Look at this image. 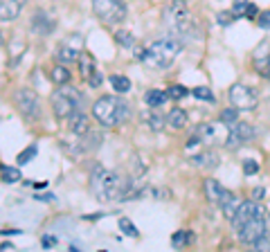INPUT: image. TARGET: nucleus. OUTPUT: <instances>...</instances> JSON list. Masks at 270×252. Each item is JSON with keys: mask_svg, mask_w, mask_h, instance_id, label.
I'll return each instance as SVG.
<instances>
[{"mask_svg": "<svg viewBox=\"0 0 270 252\" xmlns=\"http://www.w3.org/2000/svg\"><path fill=\"white\" fill-rule=\"evenodd\" d=\"M90 194L101 203H113V200H122L126 189L131 185V178L122 176L117 171L106 169V167H93L90 171Z\"/></svg>", "mask_w": 270, "mask_h": 252, "instance_id": "1", "label": "nucleus"}, {"mask_svg": "<svg viewBox=\"0 0 270 252\" xmlns=\"http://www.w3.org/2000/svg\"><path fill=\"white\" fill-rule=\"evenodd\" d=\"M93 119L104 129H115L129 119V101L122 99L119 95H101L90 106Z\"/></svg>", "mask_w": 270, "mask_h": 252, "instance_id": "2", "label": "nucleus"}, {"mask_svg": "<svg viewBox=\"0 0 270 252\" xmlns=\"http://www.w3.org/2000/svg\"><path fill=\"white\" fill-rule=\"evenodd\" d=\"M162 20L165 25L169 27L174 34L178 36H185V39H198L200 36V27L198 23L194 20L192 12H189V5L185 0H171L169 5L162 9Z\"/></svg>", "mask_w": 270, "mask_h": 252, "instance_id": "3", "label": "nucleus"}, {"mask_svg": "<svg viewBox=\"0 0 270 252\" xmlns=\"http://www.w3.org/2000/svg\"><path fill=\"white\" fill-rule=\"evenodd\" d=\"M182 52V43L176 36H165L160 41H153L151 45L144 47V57L142 63L151 68V70H167L176 63V59Z\"/></svg>", "mask_w": 270, "mask_h": 252, "instance_id": "4", "label": "nucleus"}, {"mask_svg": "<svg viewBox=\"0 0 270 252\" xmlns=\"http://www.w3.org/2000/svg\"><path fill=\"white\" fill-rule=\"evenodd\" d=\"M50 106H52L54 117L59 122H65L72 113L83 111V95L77 88H72L70 83H65L50 95Z\"/></svg>", "mask_w": 270, "mask_h": 252, "instance_id": "5", "label": "nucleus"}, {"mask_svg": "<svg viewBox=\"0 0 270 252\" xmlns=\"http://www.w3.org/2000/svg\"><path fill=\"white\" fill-rule=\"evenodd\" d=\"M14 104H16L18 113H20L27 122H39V119H41L43 101H41V97L36 95L34 88H27V86L16 88V93H14Z\"/></svg>", "mask_w": 270, "mask_h": 252, "instance_id": "6", "label": "nucleus"}, {"mask_svg": "<svg viewBox=\"0 0 270 252\" xmlns=\"http://www.w3.org/2000/svg\"><path fill=\"white\" fill-rule=\"evenodd\" d=\"M93 12L101 23L111 25V27L122 25L129 16V9H126L124 0H93Z\"/></svg>", "mask_w": 270, "mask_h": 252, "instance_id": "7", "label": "nucleus"}, {"mask_svg": "<svg viewBox=\"0 0 270 252\" xmlns=\"http://www.w3.org/2000/svg\"><path fill=\"white\" fill-rule=\"evenodd\" d=\"M228 95L232 106L239 108V111H254L259 104V93L252 86H246V83H234Z\"/></svg>", "mask_w": 270, "mask_h": 252, "instance_id": "8", "label": "nucleus"}, {"mask_svg": "<svg viewBox=\"0 0 270 252\" xmlns=\"http://www.w3.org/2000/svg\"><path fill=\"white\" fill-rule=\"evenodd\" d=\"M268 234V228H266V216H254L248 223H243L239 230H236V239L246 246H254L259 239H264Z\"/></svg>", "mask_w": 270, "mask_h": 252, "instance_id": "9", "label": "nucleus"}, {"mask_svg": "<svg viewBox=\"0 0 270 252\" xmlns=\"http://www.w3.org/2000/svg\"><path fill=\"white\" fill-rule=\"evenodd\" d=\"M196 137L200 140V144H225V137H228V124H223L221 119L218 122H212V124H200L196 129Z\"/></svg>", "mask_w": 270, "mask_h": 252, "instance_id": "10", "label": "nucleus"}, {"mask_svg": "<svg viewBox=\"0 0 270 252\" xmlns=\"http://www.w3.org/2000/svg\"><path fill=\"white\" fill-rule=\"evenodd\" d=\"M257 135V131L252 129V124L248 122H232L228 124V137H225V147L228 149H239L241 144H246V142H250Z\"/></svg>", "mask_w": 270, "mask_h": 252, "instance_id": "11", "label": "nucleus"}, {"mask_svg": "<svg viewBox=\"0 0 270 252\" xmlns=\"http://www.w3.org/2000/svg\"><path fill=\"white\" fill-rule=\"evenodd\" d=\"M83 52V36L77 34L72 41H65L61 43L59 47H57V52H54V59H57V63H72V61L79 59V54Z\"/></svg>", "mask_w": 270, "mask_h": 252, "instance_id": "12", "label": "nucleus"}, {"mask_svg": "<svg viewBox=\"0 0 270 252\" xmlns=\"http://www.w3.org/2000/svg\"><path fill=\"white\" fill-rule=\"evenodd\" d=\"M254 216H266L264 214V207L259 205V200H241V205H239V210H236V214L232 216V228L234 230H239L243 223H248L250 218H254Z\"/></svg>", "mask_w": 270, "mask_h": 252, "instance_id": "13", "label": "nucleus"}, {"mask_svg": "<svg viewBox=\"0 0 270 252\" xmlns=\"http://www.w3.org/2000/svg\"><path fill=\"white\" fill-rule=\"evenodd\" d=\"M30 27L36 36H50L57 30V18L50 12H45V9H36L30 20Z\"/></svg>", "mask_w": 270, "mask_h": 252, "instance_id": "14", "label": "nucleus"}, {"mask_svg": "<svg viewBox=\"0 0 270 252\" xmlns=\"http://www.w3.org/2000/svg\"><path fill=\"white\" fill-rule=\"evenodd\" d=\"M203 192H205V198L210 200L212 205H218V203L223 200V196L230 194L228 189L218 180H214V178H205V180H203Z\"/></svg>", "mask_w": 270, "mask_h": 252, "instance_id": "15", "label": "nucleus"}, {"mask_svg": "<svg viewBox=\"0 0 270 252\" xmlns=\"http://www.w3.org/2000/svg\"><path fill=\"white\" fill-rule=\"evenodd\" d=\"M65 124H68V131H70L72 135H83L93 129V126H90V117L83 111L72 113L70 117L65 119Z\"/></svg>", "mask_w": 270, "mask_h": 252, "instance_id": "16", "label": "nucleus"}, {"mask_svg": "<svg viewBox=\"0 0 270 252\" xmlns=\"http://www.w3.org/2000/svg\"><path fill=\"white\" fill-rule=\"evenodd\" d=\"M23 12V0H0V23H14Z\"/></svg>", "mask_w": 270, "mask_h": 252, "instance_id": "17", "label": "nucleus"}, {"mask_svg": "<svg viewBox=\"0 0 270 252\" xmlns=\"http://www.w3.org/2000/svg\"><path fill=\"white\" fill-rule=\"evenodd\" d=\"M189 162L194 164L196 169H214V167H218V155L216 151H212V149H203V151L194 153L192 158H189Z\"/></svg>", "mask_w": 270, "mask_h": 252, "instance_id": "18", "label": "nucleus"}, {"mask_svg": "<svg viewBox=\"0 0 270 252\" xmlns=\"http://www.w3.org/2000/svg\"><path fill=\"white\" fill-rule=\"evenodd\" d=\"M165 122H167V126H169L171 131L185 129V126H187V122H189L187 111H185V108H171L169 115L165 117Z\"/></svg>", "mask_w": 270, "mask_h": 252, "instance_id": "19", "label": "nucleus"}, {"mask_svg": "<svg viewBox=\"0 0 270 252\" xmlns=\"http://www.w3.org/2000/svg\"><path fill=\"white\" fill-rule=\"evenodd\" d=\"M77 63H79V75H81L83 81H88V77L93 75L95 70H97V63H95V57L90 52H81L79 54V59H77Z\"/></svg>", "mask_w": 270, "mask_h": 252, "instance_id": "20", "label": "nucleus"}, {"mask_svg": "<svg viewBox=\"0 0 270 252\" xmlns=\"http://www.w3.org/2000/svg\"><path fill=\"white\" fill-rule=\"evenodd\" d=\"M142 117H144V124L149 126V131H153V133H160V131L165 129V124H167L165 117H162V115H160L155 108H149V111L144 113Z\"/></svg>", "mask_w": 270, "mask_h": 252, "instance_id": "21", "label": "nucleus"}, {"mask_svg": "<svg viewBox=\"0 0 270 252\" xmlns=\"http://www.w3.org/2000/svg\"><path fill=\"white\" fill-rule=\"evenodd\" d=\"M50 79H52L54 86H65V83H70L72 72L68 70V65L57 63V65L52 68V70H50Z\"/></svg>", "mask_w": 270, "mask_h": 252, "instance_id": "22", "label": "nucleus"}, {"mask_svg": "<svg viewBox=\"0 0 270 252\" xmlns=\"http://www.w3.org/2000/svg\"><path fill=\"white\" fill-rule=\"evenodd\" d=\"M239 205H241V200L236 198L234 194H228V196H223V200L218 203V207H221V212L225 214V218H228V221H232V216L236 214Z\"/></svg>", "mask_w": 270, "mask_h": 252, "instance_id": "23", "label": "nucleus"}, {"mask_svg": "<svg viewBox=\"0 0 270 252\" xmlns=\"http://www.w3.org/2000/svg\"><path fill=\"white\" fill-rule=\"evenodd\" d=\"M167 99H169V95H167L165 90L153 88V90H147V93H144V101H147L149 108H158V106H165Z\"/></svg>", "mask_w": 270, "mask_h": 252, "instance_id": "24", "label": "nucleus"}, {"mask_svg": "<svg viewBox=\"0 0 270 252\" xmlns=\"http://www.w3.org/2000/svg\"><path fill=\"white\" fill-rule=\"evenodd\" d=\"M194 241H196V236L192 230H178V232H174V236H171V246L174 248H189Z\"/></svg>", "mask_w": 270, "mask_h": 252, "instance_id": "25", "label": "nucleus"}, {"mask_svg": "<svg viewBox=\"0 0 270 252\" xmlns=\"http://www.w3.org/2000/svg\"><path fill=\"white\" fill-rule=\"evenodd\" d=\"M108 81H111V86H113V90L117 95H126L133 86H131V79L129 77H124V75H111L108 77Z\"/></svg>", "mask_w": 270, "mask_h": 252, "instance_id": "26", "label": "nucleus"}, {"mask_svg": "<svg viewBox=\"0 0 270 252\" xmlns=\"http://www.w3.org/2000/svg\"><path fill=\"white\" fill-rule=\"evenodd\" d=\"M20 169H18V167H0V180L2 182H9V185H12V182H18L20 180Z\"/></svg>", "mask_w": 270, "mask_h": 252, "instance_id": "27", "label": "nucleus"}, {"mask_svg": "<svg viewBox=\"0 0 270 252\" xmlns=\"http://www.w3.org/2000/svg\"><path fill=\"white\" fill-rule=\"evenodd\" d=\"M119 230H122L126 236H133V239H137V236H140V230H137V225H135L131 218H126V216L119 218Z\"/></svg>", "mask_w": 270, "mask_h": 252, "instance_id": "28", "label": "nucleus"}, {"mask_svg": "<svg viewBox=\"0 0 270 252\" xmlns=\"http://www.w3.org/2000/svg\"><path fill=\"white\" fill-rule=\"evenodd\" d=\"M192 95H194L196 99L210 101V104H214V101H216V97H214L212 88H207V86H196V88H192Z\"/></svg>", "mask_w": 270, "mask_h": 252, "instance_id": "29", "label": "nucleus"}, {"mask_svg": "<svg viewBox=\"0 0 270 252\" xmlns=\"http://www.w3.org/2000/svg\"><path fill=\"white\" fill-rule=\"evenodd\" d=\"M115 41H117L122 47H131V50H133L135 34H131V32H126V30H117L115 32Z\"/></svg>", "mask_w": 270, "mask_h": 252, "instance_id": "30", "label": "nucleus"}, {"mask_svg": "<svg viewBox=\"0 0 270 252\" xmlns=\"http://www.w3.org/2000/svg\"><path fill=\"white\" fill-rule=\"evenodd\" d=\"M36 153H39V147H36V144H30V147L25 149V151H20L18 153V164H20V167H23V164H27V162H32V160L36 158Z\"/></svg>", "mask_w": 270, "mask_h": 252, "instance_id": "31", "label": "nucleus"}, {"mask_svg": "<svg viewBox=\"0 0 270 252\" xmlns=\"http://www.w3.org/2000/svg\"><path fill=\"white\" fill-rule=\"evenodd\" d=\"M254 70H257L259 77L270 79V54H268V57H264V59H257V61H254Z\"/></svg>", "mask_w": 270, "mask_h": 252, "instance_id": "32", "label": "nucleus"}, {"mask_svg": "<svg viewBox=\"0 0 270 252\" xmlns=\"http://www.w3.org/2000/svg\"><path fill=\"white\" fill-rule=\"evenodd\" d=\"M167 95H169V99H182V97H187L189 95V88H185L182 83H174V86H169V90H167Z\"/></svg>", "mask_w": 270, "mask_h": 252, "instance_id": "33", "label": "nucleus"}, {"mask_svg": "<svg viewBox=\"0 0 270 252\" xmlns=\"http://www.w3.org/2000/svg\"><path fill=\"white\" fill-rule=\"evenodd\" d=\"M218 119H221L223 124L236 122V119H239V108H234V106H232V108H223V111H221V115H218Z\"/></svg>", "mask_w": 270, "mask_h": 252, "instance_id": "34", "label": "nucleus"}, {"mask_svg": "<svg viewBox=\"0 0 270 252\" xmlns=\"http://www.w3.org/2000/svg\"><path fill=\"white\" fill-rule=\"evenodd\" d=\"M236 18H239V16H236L232 9H230V12H218V14H216V23L221 25V27H228V25L234 23Z\"/></svg>", "mask_w": 270, "mask_h": 252, "instance_id": "35", "label": "nucleus"}, {"mask_svg": "<svg viewBox=\"0 0 270 252\" xmlns=\"http://www.w3.org/2000/svg\"><path fill=\"white\" fill-rule=\"evenodd\" d=\"M243 174L246 176H254V174H259V162L252 158H246L243 160Z\"/></svg>", "mask_w": 270, "mask_h": 252, "instance_id": "36", "label": "nucleus"}, {"mask_svg": "<svg viewBox=\"0 0 270 252\" xmlns=\"http://www.w3.org/2000/svg\"><path fill=\"white\" fill-rule=\"evenodd\" d=\"M86 83H88L90 88H101V83H104V75H101L99 68H97V70L88 77V81H86Z\"/></svg>", "mask_w": 270, "mask_h": 252, "instance_id": "37", "label": "nucleus"}, {"mask_svg": "<svg viewBox=\"0 0 270 252\" xmlns=\"http://www.w3.org/2000/svg\"><path fill=\"white\" fill-rule=\"evenodd\" d=\"M257 25L261 27V30H270V9H266V12H259Z\"/></svg>", "mask_w": 270, "mask_h": 252, "instance_id": "38", "label": "nucleus"}, {"mask_svg": "<svg viewBox=\"0 0 270 252\" xmlns=\"http://www.w3.org/2000/svg\"><path fill=\"white\" fill-rule=\"evenodd\" d=\"M243 16H246L248 20H257V16H259V7H257V5H252V2H248L246 9H243Z\"/></svg>", "mask_w": 270, "mask_h": 252, "instance_id": "39", "label": "nucleus"}, {"mask_svg": "<svg viewBox=\"0 0 270 252\" xmlns=\"http://www.w3.org/2000/svg\"><path fill=\"white\" fill-rule=\"evenodd\" d=\"M246 5H248V0H234V2H232V12H234L236 16H243Z\"/></svg>", "mask_w": 270, "mask_h": 252, "instance_id": "40", "label": "nucleus"}, {"mask_svg": "<svg viewBox=\"0 0 270 252\" xmlns=\"http://www.w3.org/2000/svg\"><path fill=\"white\" fill-rule=\"evenodd\" d=\"M151 194L155 196V198H160V200H165V198H169V196H171L169 189H151Z\"/></svg>", "mask_w": 270, "mask_h": 252, "instance_id": "41", "label": "nucleus"}, {"mask_svg": "<svg viewBox=\"0 0 270 252\" xmlns=\"http://www.w3.org/2000/svg\"><path fill=\"white\" fill-rule=\"evenodd\" d=\"M266 196V189L264 187H254L252 189V200H264Z\"/></svg>", "mask_w": 270, "mask_h": 252, "instance_id": "42", "label": "nucleus"}, {"mask_svg": "<svg viewBox=\"0 0 270 252\" xmlns=\"http://www.w3.org/2000/svg\"><path fill=\"white\" fill-rule=\"evenodd\" d=\"M41 243H43V248H54L57 246V239H54V236H43Z\"/></svg>", "mask_w": 270, "mask_h": 252, "instance_id": "43", "label": "nucleus"}, {"mask_svg": "<svg viewBox=\"0 0 270 252\" xmlns=\"http://www.w3.org/2000/svg\"><path fill=\"white\" fill-rule=\"evenodd\" d=\"M34 198L36 200H45V203H52V200H54V194H36Z\"/></svg>", "mask_w": 270, "mask_h": 252, "instance_id": "44", "label": "nucleus"}, {"mask_svg": "<svg viewBox=\"0 0 270 252\" xmlns=\"http://www.w3.org/2000/svg\"><path fill=\"white\" fill-rule=\"evenodd\" d=\"M0 234H5V236H9V234H20V230H2Z\"/></svg>", "mask_w": 270, "mask_h": 252, "instance_id": "45", "label": "nucleus"}, {"mask_svg": "<svg viewBox=\"0 0 270 252\" xmlns=\"http://www.w3.org/2000/svg\"><path fill=\"white\" fill-rule=\"evenodd\" d=\"M0 250H14V246H12V243H2V246H0Z\"/></svg>", "mask_w": 270, "mask_h": 252, "instance_id": "46", "label": "nucleus"}, {"mask_svg": "<svg viewBox=\"0 0 270 252\" xmlns=\"http://www.w3.org/2000/svg\"><path fill=\"white\" fill-rule=\"evenodd\" d=\"M266 228H268V236H270V214H268V218H266Z\"/></svg>", "mask_w": 270, "mask_h": 252, "instance_id": "47", "label": "nucleus"}, {"mask_svg": "<svg viewBox=\"0 0 270 252\" xmlns=\"http://www.w3.org/2000/svg\"><path fill=\"white\" fill-rule=\"evenodd\" d=\"M2 43H5V36H2V32H0V45H2Z\"/></svg>", "mask_w": 270, "mask_h": 252, "instance_id": "48", "label": "nucleus"}]
</instances>
